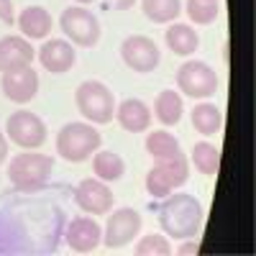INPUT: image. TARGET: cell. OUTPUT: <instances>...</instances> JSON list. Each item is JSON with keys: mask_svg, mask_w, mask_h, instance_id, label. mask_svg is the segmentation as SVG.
<instances>
[{"mask_svg": "<svg viewBox=\"0 0 256 256\" xmlns=\"http://www.w3.org/2000/svg\"><path fill=\"white\" fill-rule=\"evenodd\" d=\"M205 220V210L200 200L190 192H169L166 200L159 208V226L164 236L174 241H190L195 238Z\"/></svg>", "mask_w": 256, "mask_h": 256, "instance_id": "cell-1", "label": "cell"}, {"mask_svg": "<svg viewBox=\"0 0 256 256\" xmlns=\"http://www.w3.org/2000/svg\"><path fill=\"white\" fill-rule=\"evenodd\" d=\"M54 172V159L49 154H36V148H26L24 154H16L8 164V180L20 192L41 190Z\"/></svg>", "mask_w": 256, "mask_h": 256, "instance_id": "cell-2", "label": "cell"}, {"mask_svg": "<svg viewBox=\"0 0 256 256\" xmlns=\"http://www.w3.org/2000/svg\"><path fill=\"white\" fill-rule=\"evenodd\" d=\"M102 136L92 123H67L56 134V154L70 164H82L98 152Z\"/></svg>", "mask_w": 256, "mask_h": 256, "instance_id": "cell-3", "label": "cell"}, {"mask_svg": "<svg viewBox=\"0 0 256 256\" xmlns=\"http://www.w3.org/2000/svg\"><path fill=\"white\" fill-rule=\"evenodd\" d=\"M74 102L82 118L92 126H105L116 116V95L110 92L108 84L98 80H84L74 92Z\"/></svg>", "mask_w": 256, "mask_h": 256, "instance_id": "cell-4", "label": "cell"}, {"mask_svg": "<svg viewBox=\"0 0 256 256\" xmlns=\"http://www.w3.org/2000/svg\"><path fill=\"white\" fill-rule=\"evenodd\" d=\"M190 177V164L184 154L169 156V159H156V164L148 169L146 174V192L152 198H166L169 192L182 187Z\"/></svg>", "mask_w": 256, "mask_h": 256, "instance_id": "cell-5", "label": "cell"}, {"mask_svg": "<svg viewBox=\"0 0 256 256\" xmlns=\"http://www.w3.org/2000/svg\"><path fill=\"white\" fill-rule=\"evenodd\" d=\"M177 88L192 100H208L218 90V74L210 64L190 59L177 70Z\"/></svg>", "mask_w": 256, "mask_h": 256, "instance_id": "cell-6", "label": "cell"}, {"mask_svg": "<svg viewBox=\"0 0 256 256\" xmlns=\"http://www.w3.org/2000/svg\"><path fill=\"white\" fill-rule=\"evenodd\" d=\"M59 26L72 44L77 46H95L100 41V20L84 6H70L62 13Z\"/></svg>", "mask_w": 256, "mask_h": 256, "instance_id": "cell-7", "label": "cell"}, {"mask_svg": "<svg viewBox=\"0 0 256 256\" xmlns=\"http://www.w3.org/2000/svg\"><path fill=\"white\" fill-rule=\"evenodd\" d=\"M120 56L126 62V67L138 72V74L154 72L159 67V62H162V52L156 46V41L144 36V34L126 36V41L120 44Z\"/></svg>", "mask_w": 256, "mask_h": 256, "instance_id": "cell-8", "label": "cell"}, {"mask_svg": "<svg viewBox=\"0 0 256 256\" xmlns=\"http://www.w3.org/2000/svg\"><path fill=\"white\" fill-rule=\"evenodd\" d=\"M6 136L20 148H38L46 141V123L31 110H16L6 123Z\"/></svg>", "mask_w": 256, "mask_h": 256, "instance_id": "cell-9", "label": "cell"}, {"mask_svg": "<svg viewBox=\"0 0 256 256\" xmlns=\"http://www.w3.org/2000/svg\"><path fill=\"white\" fill-rule=\"evenodd\" d=\"M141 223H144L141 212L134 208L113 210V216H108V223H105V230H102V244L108 248L128 246L141 233Z\"/></svg>", "mask_w": 256, "mask_h": 256, "instance_id": "cell-10", "label": "cell"}, {"mask_svg": "<svg viewBox=\"0 0 256 256\" xmlns=\"http://www.w3.org/2000/svg\"><path fill=\"white\" fill-rule=\"evenodd\" d=\"M74 202L88 216H108L113 210V192H110L108 182H102L98 177H88L77 184Z\"/></svg>", "mask_w": 256, "mask_h": 256, "instance_id": "cell-11", "label": "cell"}, {"mask_svg": "<svg viewBox=\"0 0 256 256\" xmlns=\"http://www.w3.org/2000/svg\"><path fill=\"white\" fill-rule=\"evenodd\" d=\"M0 88H3L6 98L10 102L26 105L38 95V72L31 67H18V70H8L3 72V80H0Z\"/></svg>", "mask_w": 256, "mask_h": 256, "instance_id": "cell-12", "label": "cell"}, {"mask_svg": "<svg viewBox=\"0 0 256 256\" xmlns=\"http://www.w3.org/2000/svg\"><path fill=\"white\" fill-rule=\"evenodd\" d=\"M67 246L77 254H90L95 251L100 244H102V228L95 218H88V216H82V218H74L70 220L67 226Z\"/></svg>", "mask_w": 256, "mask_h": 256, "instance_id": "cell-13", "label": "cell"}, {"mask_svg": "<svg viewBox=\"0 0 256 256\" xmlns=\"http://www.w3.org/2000/svg\"><path fill=\"white\" fill-rule=\"evenodd\" d=\"M38 62L41 67L52 74H64L74 67L77 62V52L70 41L64 38H52V41H44V46L38 49Z\"/></svg>", "mask_w": 256, "mask_h": 256, "instance_id": "cell-14", "label": "cell"}, {"mask_svg": "<svg viewBox=\"0 0 256 256\" xmlns=\"http://www.w3.org/2000/svg\"><path fill=\"white\" fill-rule=\"evenodd\" d=\"M36 56V49L26 36H3L0 38V72L28 67Z\"/></svg>", "mask_w": 256, "mask_h": 256, "instance_id": "cell-15", "label": "cell"}, {"mask_svg": "<svg viewBox=\"0 0 256 256\" xmlns=\"http://www.w3.org/2000/svg\"><path fill=\"white\" fill-rule=\"evenodd\" d=\"M116 118L120 123L123 131L128 134H141L152 126V108L138 100V98H128L120 105H116Z\"/></svg>", "mask_w": 256, "mask_h": 256, "instance_id": "cell-16", "label": "cell"}, {"mask_svg": "<svg viewBox=\"0 0 256 256\" xmlns=\"http://www.w3.org/2000/svg\"><path fill=\"white\" fill-rule=\"evenodd\" d=\"M52 26H54V20H52L49 10L41 8V6H28L26 10H20V16H18V28H20V34H24L28 41L46 38L52 34Z\"/></svg>", "mask_w": 256, "mask_h": 256, "instance_id": "cell-17", "label": "cell"}, {"mask_svg": "<svg viewBox=\"0 0 256 256\" xmlns=\"http://www.w3.org/2000/svg\"><path fill=\"white\" fill-rule=\"evenodd\" d=\"M164 41H166L169 52H174L177 56H190V54H195L198 46H200V34L192 26H187V24H177V20H172L169 28L164 31Z\"/></svg>", "mask_w": 256, "mask_h": 256, "instance_id": "cell-18", "label": "cell"}, {"mask_svg": "<svg viewBox=\"0 0 256 256\" xmlns=\"http://www.w3.org/2000/svg\"><path fill=\"white\" fill-rule=\"evenodd\" d=\"M192 128L202 136H212L223 128V113L216 102H198L192 108Z\"/></svg>", "mask_w": 256, "mask_h": 256, "instance_id": "cell-19", "label": "cell"}, {"mask_svg": "<svg viewBox=\"0 0 256 256\" xmlns=\"http://www.w3.org/2000/svg\"><path fill=\"white\" fill-rule=\"evenodd\" d=\"M182 113H184V105H182V95L174 92V90H162L156 95V102H154V116L159 118V123L164 126H177L182 120Z\"/></svg>", "mask_w": 256, "mask_h": 256, "instance_id": "cell-20", "label": "cell"}, {"mask_svg": "<svg viewBox=\"0 0 256 256\" xmlns=\"http://www.w3.org/2000/svg\"><path fill=\"white\" fill-rule=\"evenodd\" d=\"M92 172L102 182H118L126 174V162L116 152H95L92 154Z\"/></svg>", "mask_w": 256, "mask_h": 256, "instance_id": "cell-21", "label": "cell"}, {"mask_svg": "<svg viewBox=\"0 0 256 256\" xmlns=\"http://www.w3.org/2000/svg\"><path fill=\"white\" fill-rule=\"evenodd\" d=\"M192 164L200 174L205 177H216L220 169V148L210 141H200L192 146Z\"/></svg>", "mask_w": 256, "mask_h": 256, "instance_id": "cell-22", "label": "cell"}, {"mask_svg": "<svg viewBox=\"0 0 256 256\" xmlns=\"http://www.w3.org/2000/svg\"><path fill=\"white\" fill-rule=\"evenodd\" d=\"M141 8L152 24H172L182 13V0H141Z\"/></svg>", "mask_w": 256, "mask_h": 256, "instance_id": "cell-23", "label": "cell"}, {"mask_svg": "<svg viewBox=\"0 0 256 256\" xmlns=\"http://www.w3.org/2000/svg\"><path fill=\"white\" fill-rule=\"evenodd\" d=\"M146 152H148L152 159H169V156L182 154V146H180V141L172 134L154 131V134L146 136Z\"/></svg>", "mask_w": 256, "mask_h": 256, "instance_id": "cell-24", "label": "cell"}, {"mask_svg": "<svg viewBox=\"0 0 256 256\" xmlns=\"http://www.w3.org/2000/svg\"><path fill=\"white\" fill-rule=\"evenodd\" d=\"M184 13L195 26H208L220 16V6H218V0H187Z\"/></svg>", "mask_w": 256, "mask_h": 256, "instance_id": "cell-25", "label": "cell"}, {"mask_svg": "<svg viewBox=\"0 0 256 256\" xmlns=\"http://www.w3.org/2000/svg\"><path fill=\"white\" fill-rule=\"evenodd\" d=\"M169 254H172V244L159 233H148L136 244V256H169Z\"/></svg>", "mask_w": 256, "mask_h": 256, "instance_id": "cell-26", "label": "cell"}, {"mask_svg": "<svg viewBox=\"0 0 256 256\" xmlns=\"http://www.w3.org/2000/svg\"><path fill=\"white\" fill-rule=\"evenodd\" d=\"M0 20H3V24H13V20H16L13 0H0Z\"/></svg>", "mask_w": 256, "mask_h": 256, "instance_id": "cell-27", "label": "cell"}, {"mask_svg": "<svg viewBox=\"0 0 256 256\" xmlns=\"http://www.w3.org/2000/svg\"><path fill=\"white\" fill-rule=\"evenodd\" d=\"M105 6L113 8V10H128L136 6V0H105Z\"/></svg>", "mask_w": 256, "mask_h": 256, "instance_id": "cell-28", "label": "cell"}, {"mask_svg": "<svg viewBox=\"0 0 256 256\" xmlns=\"http://www.w3.org/2000/svg\"><path fill=\"white\" fill-rule=\"evenodd\" d=\"M200 251V246H198V241L195 238H190V244H184V246H180L177 248V254L180 256H190V254H198Z\"/></svg>", "mask_w": 256, "mask_h": 256, "instance_id": "cell-29", "label": "cell"}, {"mask_svg": "<svg viewBox=\"0 0 256 256\" xmlns=\"http://www.w3.org/2000/svg\"><path fill=\"white\" fill-rule=\"evenodd\" d=\"M8 159V136L0 131V164Z\"/></svg>", "mask_w": 256, "mask_h": 256, "instance_id": "cell-30", "label": "cell"}, {"mask_svg": "<svg viewBox=\"0 0 256 256\" xmlns=\"http://www.w3.org/2000/svg\"><path fill=\"white\" fill-rule=\"evenodd\" d=\"M80 6H88V3H95V0H77Z\"/></svg>", "mask_w": 256, "mask_h": 256, "instance_id": "cell-31", "label": "cell"}]
</instances>
